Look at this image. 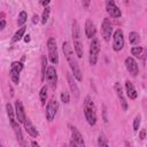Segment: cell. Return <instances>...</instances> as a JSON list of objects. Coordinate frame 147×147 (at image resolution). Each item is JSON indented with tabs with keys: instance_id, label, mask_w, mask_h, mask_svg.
<instances>
[{
	"instance_id": "obj_1",
	"label": "cell",
	"mask_w": 147,
	"mask_h": 147,
	"mask_svg": "<svg viewBox=\"0 0 147 147\" xmlns=\"http://www.w3.org/2000/svg\"><path fill=\"white\" fill-rule=\"evenodd\" d=\"M62 51L64 53V56L69 63V67L72 71V76L75 77V79L77 82H82L83 79V76H82V71H80V68H79V64L77 62V59L74 54V49L70 45L69 41H63L62 44Z\"/></svg>"
},
{
	"instance_id": "obj_2",
	"label": "cell",
	"mask_w": 147,
	"mask_h": 147,
	"mask_svg": "<svg viewBox=\"0 0 147 147\" xmlns=\"http://www.w3.org/2000/svg\"><path fill=\"white\" fill-rule=\"evenodd\" d=\"M72 40H74V51H75V55H77L78 59L83 57V53H84V48H83V42H82V38H80V29H79V24L78 22L75 20L72 22Z\"/></svg>"
},
{
	"instance_id": "obj_3",
	"label": "cell",
	"mask_w": 147,
	"mask_h": 147,
	"mask_svg": "<svg viewBox=\"0 0 147 147\" xmlns=\"http://www.w3.org/2000/svg\"><path fill=\"white\" fill-rule=\"evenodd\" d=\"M84 115L86 122L91 125L94 126L96 123V110L93 100L90 96H86L84 100Z\"/></svg>"
},
{
	"instance_id": "obj_4",
	"label": "cell",
	"mask_w": 147,
	"mask_h": 147,
	"mask_svg": "<svg viewBox=\"0 0 147 147\" xmlns=\"http://www.w3.org/2000/svg\"><path fill=\"white\" fill-rule=\"evenodd\" d=\"M100 41L98 38H93L91 44H90V51H88V61L91 65H95L98 62V57H99V53H100Z\"/></svg>"
},
{
	"instance_id": "obj_5",
	"label": "cell",
	"mask_w": 147,
	"mask_h": 147,
	"mask_svg": "<svg viewBox=\"0 0 147 147\" xmlns=\"http://www.w3.org/2000/svg\"><path fill=\"white\" fill-rule=\"evenodd\" d=\"M47 51H48V59L52 64L59 63V53H57V46L55 38L51 37L47 40Z\"/></svg>"
},
{
	"instance_id": "obj_6",
	"label": "cell",
	"mask_w": 147,
	"mask_h": 147,
	"mask_svg": "<svg viewBox=\"0 0 147 147\" xmlns=\"http://www.w3.org/2000/svg\"><path fill=\"white\" fill-rule=\"evenodd\" d=\"M23 68H24V64L20 61H14L10 64V70H9L10 80L16 85L20 83V74L23 70Z\"/></svg>"
},
{
	"instance_id": "obj_7",
	"label": "cell",
	"mask_w": 147,
	"mask_h": 147,
	"mask_svg": "<svg viewBox=\"0 0 147 147\" xmlns=\"http://www.w3.org/2000/svg\"><path fill=\"white\" fill-rule=\"evenodd\" d=\"M124 47V33L123 30L117 29L113 34V49L115 52L122 51Z\"/></svg>"
},
{
	"instance_id": "obj_8",
	"label": "cell",
	"mask_w": 147,
	"mask_h": 147,
	"mask_svg": "<svg viewBox=\"0 0 147 147\" xmlns=\"http://www.w3.org/2000/svg\"><path fill=\"white\" fill-rule=\"evenodd\" d=\"M45 79L47 80L48 85L51 86L52 90H54L56 87V82H57V74L55 70L54 65H48L45 72Z\"/></svg>"
},
{
	"instance_id": "obj_9",
	"label": "cell",
	"mask_w": 147,
	"mask_h": 147,
	"mask_svg": "<svg viewBox=\"0 0 147 147\" xmlns=\"http://www.w3.org/2000/svg\"><path fill=\"white\" fill-rule=\"evenodd\" d=\"M57 108H59V105H57V101L52 99L47 102L46 105V110H45V116H46V119L48 122H52L56 115V111H57Z\"/></svg>"
},
{
	"instance_id": "obj_10",
	"label": "cell",
	"mask_w": 147,
	"mask_h": 147,
	"mask_svg": "<svg viewBox=\"0 0 147 147\" xmlns=\"http://www.w3.org/2000/svg\"><path fill=\"white\" fill-rule=\"evenodd\" d=\"M101 33L106 41L110 40V37L113 36V25L109 21V18H103L101 24Z\"/></svg>"
},
{
	"instance_id": "obj_11",
	"label": "cell",
	"mask_w": 147,
	"mask_h": 147,
	"mask_svg": "<svg viewBox=\"0 0 147 147\" xmlns=\"http://www.w3.org/2000/svg\"><path fill=\"white\" fill-rule=\"evenodd\" d=\"M114 90H115L116 95H117V98H118V100H119V103H121L122 109H123V110H126V109H127V101H126V99H125V96H124L123 87H122V85H121L118 82H116V83L114 84Z\"/></svg>"
},
{
	"instance_id": "obj_12",
	"label": "cell",
	"mask_w": 147,
	"mask_h": 147,
	"mask_svg": "<svg viewBox=\"0 0 147 147\" xmlns=\"http://www.w3.org/2000/svg\"><path fill=\"white\" fill-rule=\"evenodd\" d=\"M106 9H107V13H108L111 17H114V18H119V17L122 16L121 9L116 6L115 1H113V0L106 1Z\"/></svg>"
},
{
	"instance_id": "obj_13",
	"label": "cell",
	"mask_w": 147,
	"mask_h": 147,
	"mask_svg": "<svg viewBox=\"0 0 147 147\" xmlns=\"http://www.w3.org/2000/svg\"><path fill=\"white\" fill-rule=\"evenodd\" d=\"M125 63V68L127 69V71L132 75V76H137L139 74V65L138 62L132 57V56H127L124 61Z\"/></svg>"
},
{
	"instance_id": "obj_14",
	"label": "cell",
	"mask_w": 147,
	"mask_h": 147,
	"mask_svg": "<svg viewBox=\"0 0 147 147\" xmlns=\"http://www.w3.org/2000/svg\"><path fill=\"white\" fill-rule=\"evenodd\" d=\"M14 110H15V117H16L17 123H23L25 121V118H26V115H25L22 101H20V100L15 101V109Z\"/></svg>"
},
{
	"instance_id": "obj_15",
	"label": "cell",
	"mask_w": 147,
	"mask_h": 147,
	"mask_svg": "<svg viewBox=\"0 0 147 147\" xmlns=\"http://www.w3.org/2000/svg\"><path fill=\"white\" fill-rule=\"evenodd\" d=\"M67 82H68V85L70 87V91L72 92L75 99L77 100L79 98V88H78L77 83H76V79H75V77L72 76L71 72H67Z\"/></svg>"
},
{
	"instance_id": "obj_16",
	"label": "cell",
	"mask_w": 147,
	"mask_h": 147,
	"mask_svg": "<svg viewBox=\"0 0 147 147\" xmlns=\"http://www.w3.org/2000/svg\"><path fill=\"white\" fill-rule=\"evenodd\" d=\"M71 139L76 142L77 147H86L82 133H80L76 127H74V126H71Z\"/></svg>"
},
{
	"instance_id": "obj_17",
	"label": "cell",
	"mask_w": 147,
	"mask_h": 147,
	"mask_svg": "<svg viewBox=\"0 0 147 147\" xmlns=\"http://www.w3.org/2000/svg\"><path fill=\"white\" fill-rule=\"evenodd\" d=\"M23 125H24V129L28 132V134H30L32 138H37L39 136V132H38L37 127L32 124V122L29 118H25V121L23 122Z\"/></svg>"
},
{
	"instance_id": "obj_18",
	"label": "cell",
	"mask_w": 147,
	"mask_h": 147,
	"mask_svg": "<svg viewBox=\"0 0 147 147\" xmlns=\"http://www.w3.org/2000/svg\"><path fill=\"white\" fill-rule=\"evenodd\" d=\"M95 33H96L95 24L91 20H86V22H85V34H86V37L90 38V39H93L95 37Z\"/></svg>"
},
{
	"instance_id": "obj_19",
	"label": "cell",
	"mask_w": 147,
	"mask_h": 147,
	"mask_svg": "<svg viewBox=\"0 0 147 147\" xmlns=\"http://www.w3.org/2000/svg\"><path fill=\"white\" fill-rule=\"evenodd\" d=\"M125 92H126L127 98L131 99V100H134V99H137V96H138V92H137L134 85H133L132 82H130L129 79L125 80Z\"/></svg>"
},
{
	"instance_id": "obj_20",
	"label": "cell",
	"mask_w": 147,
	"mask_h": 147,
	"mask_svg": "<svg viewBox=\"0 0 147 147\" xmlns=\"http://www.w3.org/2000/svg\"><path fill=\"white\" fill-rule=\"evenodd\" d=\"M6 111H7V116H8L10 125H11V127H14L17 124V121H16V117H15V110H14V108L10 103L6 105Z\"/></svg>"
},
{
	"instance_id": "obj_21",
	"label": "cell",
	"mask_w": 147,
	"mask_h": 147,
	"mask_svg": "<svg viewBox=\"0 0 147 147\" xmlns=\"http://www.w3.org/2000/svg\"><path fill=\"white\" fill-rule=\"evenodd\" d=\"M25 30H26V28H25L24 25L21 26V28H18V30L14 33V36H13V38H11V42H17V41H20V40L24 37Z\"/></svg>"
},
{
	"instance_id": "obj_22",
	"label": "cell",
	"mask_w": 147,
	"mask_h": 147,
	"mask_svg": "<svg viewBox=\"0 0 147 147\" xmlns=\"http://www.w3.org/2000/svg\"><path fill=\"white\" fill-rule=\"evenodd\" d=\"M13 129H14V131H15V134H16V138H17L18 144L23 147V146H24V138H23V133H22V130H21V127H20L18 123H17Z\"/></svg>"
},
{
	"instance_id": "obj_23",
	"label": "cell",
	"mask_w": 147,
	"mask_h": 147,
	"mask_svg": "<svg viewBox=\"0 0 147 147\" xmlns=\"http://www.w3.org/2000/svg\"><path fill=\"white\" fill-rule=\"evenodd\" d=\"M129 41H130L131 45H138L140 42V36H139V33L136 32V31L130 32V34H129Z\"/></svg>"
},
{
	"instance_id": "obj_24",
	"label": "cell",
	"mask_w": 147,
	"mask_h": 147,
	"mask_svg": "<svg viewBox=\"0 0 147 147\" xmlns=\"http://www.w3.org/2000/svg\"><path fill=\"white\" fill-rule=\"evenodd\" d=\"M39 99H40L41 105H42V106H46V100H47V86H46V85H44V86L40 88Z\"/></svg>"
},
{
	"instance_id": "obj_25",
	"label": "cell",
	"mask_w": 147,
	"mask_h": 147,
	"mask_svg": "<svg viewBox=\"0 0 147 147\" xmlns=\"http://www.w3.org/2000/svg\"><path fill=\"white\" fill-rule=\"evenodd\" d=\"M26 20H28V14H26V11L22 10V11L18 14V17H17V25H18L20 28L23 26V25L25 24Z\"/></svg>"
},
{
	"instance_id": "obj_26",
	"label": "cell",
	"mask_w": 147,
	"mask_h": 147,
	"mask_svg": "<svg viewBox=\"0 0 147 147\" xmlns=\"http://www.w3.org/2000/svg\"><path fill=\"white\" fill-rule=\"evenodd\" d=\"M144 52H145V48L141 47V46H133L131 48V54L133 56H137V57H140L144 55Z\"/></svg>"
},
{
	"instance_id": "obj_27",
	"label": "cell",
	"mask_w": 147,
	"mask_h": 147,
	"mask_svg": "<svg viewBox=\"0 0 147 147\" xmlns=\"http://www.w3.org/2000/svg\"><path fill=\"white\" fill-rule=\"evenodd\" d=\"M47 57L46 55H42L41 56V80L44 82L45 80V72H46V69H47Z\"/></svg>"
},
{
	"instance_id": "obj_28",
	"label": "cell",
	"mask_w": 147,
	"mask_h": 147,
	"mask_svg": "<svg viewBox=\"0 0 147 147\" xmlns=\"http://www.w3.org/2000/svg\"><path fill=\"white\" fill-rule=\"evenodd\" d=\"M98 147H109L108 139H107L106 136L102 134V133L98 137Z\"/></svg>"
},
{
	"instance_id": "obj_29",
	"label": "cell",
	"mask_w": 147,
	"mask_h": 147,
	"mask_svg": "<svg viewBox=\"0 0 147 147\" xmlns=\"http://www.w3.org/2000/svg\"><path fill=\"white\" fill-rule=\"evenodd\" d=\"M49 14H51V8L49 7L44 8V11H42V15H41V20H40L41 24H46L47 23V21L49 18Z\"/></svg>"
},
{
	"instance_id": "obj_30",
	"label": "cell",
	"mask_w": 147,
	"mask_h": 147,
	"mask_svg": "<svg viewBox=\"0 0 147 147\" xmlns=\"http://www.w3.org/2000/svg\"><path fill=\"white\" fill-rule=\"evenodd\" d=\"M61 101L63 102V103H68L69 101H70V94H69V92L68 91H62L61 92Z\"/></svg>"
},
{
	"instance_id": "obj_31",
	"label": "cell",
	"mask_w": 147,
	"mask_h": 147,
	"mask_svg": "<svg viewBox=\"0 0 147 147\" xmlns=\"http://www.w3.org/2000/svg\"><path fill=\"white\" fill-rule=\"evenodd\" d=\"M140 122H141V116L140 115L136 116L134 119H133V130L134 131H138V129L140 126Z\"/></svg>"
},
{
	"instance_id": "obj_32",
	"label": "cell",
	"mask_w": 147,
	"mask_h": 147,
	"mask_svg": "<svg viewBox=\"0 0 147 147\" xmlns=\"http://www.w3.org/2000/svg\"><path fill=\"white\" fill-rule=\"evenodd\" d=\"M145 136H146V130L142 129V130L140 131V133H139V138H140L141 140H144V139H145Z\"/></svg>"
},
{
	"instance_id": "obj_33",
	"label": "cell",
	"mask_w": 147,
	"mask_h": 147,
	"mask_svg": "<svg viewBox=\"0 0 147 147\" xmlns=\"http://www.w3.org/2000/svg\"><path fill=\"white\" fill-rule=\"evenodd\" d=\"M38 21H39V16H38V15H33V17H32V23L36 24V23H38Z\"/></svg>"
},
{
	"instance_id": "obj_34",
	"label": "cell",
	"mask_w": 147,
	"mask_h": 147,
	"mask_svg": "<svg viewBox=\"0 0 147 147\" xmlns=\"http://www.w3.org/2000/svg\"><path fill=\"white\" fill-rule=\"evenodd\" d=\"M49 3H51V1H49V0H47V1H41V2H40V5H41V6H44L45 8H46V7H48V5H49Z\"/></svg>"
},
{
	"instance_id": "obj_35",
	"label": "cell",
	"mask_w": 147,
	"mask_h": 147,
	"mask_svg": "<svg viewBox=\"0 0 147 147\" xmlns=\"http://www.w3.org/2000/svg\"><path fill=\"white\" fill-rule=\"evenodd\" d=\"M5 26H6V21H5V20H1V21H0V30L5 29Z\"/></svg>"
},
{
	"instance_id": "obj_36",
	"label": "cell",
	"mask_w": 147,
	"mask_h": 147,
	"mask_svg": "<svg viewBox=\"0 0 147 147\" xmlns=\"http://www.w3.org/2000/svg\"><path fill=\"white\" fill-rule=\"evenodd\" d=\"M31 147H40V146H39V144L37 141L33 140V141H31Z\"/></svg>"
},
{
	"instance_id": "obj_37",
	"label": "cell",
	"mask_w": 147,
	"mask_h": 147,
	"mask_svg": "<svg viewBox=\"0 0 147 147\" xmlns=\"http://www.w3.org/2000/svg\"><path fill=\"white\" fill-rule=\"evenodd\" d=\"M24 41H25V42H29V41H30V36H29V34L24 36Z\"/></svg>"
},
{
	"instance_id": "obj_38",
	"label": "cell",
	"mask_w": 147,
	"mask_h": 147,
	"mask_svg": "<svg viewBox=\"0 0 147 147\" xmlns=\"http://www.w3.org/2000/svg\"><path fill=\"white\" fill-rule=\"evenodd\" d=\"M70 147H77V145H76V142H75V141H74L72 139L70 140Z\"/></svg>"
},
{
	"instance_id": "obj_39",
	"label": "cell",
	"mask_w": 147,
	"mask_h": 147,
	"mask_svg": "<svg viewBox=\"0 0 147 147\" xmlns=\"http://www.w3.org/2000/svg\"><path fill=\"white\" fill-rule=\"evenodd\" d=\"M88 5H90V1H84L83 2V6H85V7H87Z\"/></svg>"
},
{
	"instance_id": "obj_40",
	"label": "cell",
	"mask_w": 147,
	"mask_h": 147,
	"mask_svg": "<svg viewBox=\"0 0 147 147\" xmlns=\"http://www.w3.org/2000/svg\"><path fill=\"white\" fill-rule=\"evenodd\" d=\"M2 17H3V13H0V21L2 20Z\"/></svg>"
},
{
	"instance_id": "obj_41",
	"label": "cell",
	"mask_w": 147,
	"mask_h": 147,
	"mask_svg": "<svg viewBox=\"0 0 147 147\" xmlns=\"http://www.w3.org/2000/svg\"><path fill=\"white\" fill-rule=\"evenodd\" d=\"M63 147H69V146H68V145H65V144H64V145H63Z\"/></svg>"
},
{
	"instance_id": "obj_42",
	"label": "cell",
	"mask_w": 147,
	"mask_h": 147,
	"mask_svg": "<svg viewBox=\"0 0 147 147\" xmlns=\"http://www.w3.org/2000/svg\"><path fill=\"white\" fill-rule=\"evenodd\" d=\"M0 147H2V145H1V141H0Z\"/></svg>"
},
{
	"instance_id": "obj_43",
	"label": "cell",
	"mask_w": 147,
	"mask_h": 147,
	"mask_svg": "<svg viewBox=\"0 0 147 147\" xmlns=\"http://www.w3.org/2000/svg\"><path fill=\"white\" fill-rule=\"evenodd\" d=\"M23 147H26V146H25V144H24V146H23Z\"/></svg>"
}]
</instances>
